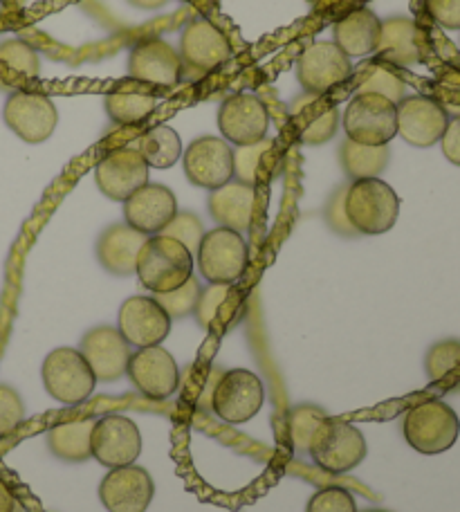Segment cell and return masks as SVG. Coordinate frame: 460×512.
Listing matches in <instances>:
<instances>
[{
	"label": "cell",
	"instance_id": "obj_17",
	"mask_svg": "<svg viewBox=\"0 0 460 512\" xmlns=\"http://www.w3.org/2000/svg\"><path fill=\"white\" fill-rule=\"evenodd\" d=\"M155 495L149 470L140 465L113 468L99 483V501L108 512H146Z\"/></svg>",
	"mask_w": 460,
	"mask_h": 512
},
{
	"label": "cell",
	"instance_id": "obj_31",
	"mask_svg": "<svg viewBox=\"0 0 460 512\" xmlns=\"http://www.w3.org/2000/svg\"><path fill=\"white\" fill-rule=\"evenodd\" d=\"M425 371L431 384L443 391H460V340H440L425 355Z\"/></svg>",
	"mask_w": 460,
	"mask_h": 512
},
{
	"label": "cell",
	"instance_id": "obj_21",
	"mask_svg": "<svg viewBox=\"0 0 460 512\" xmlns=\"http://www.w3.org/2000/svg\"><path fill=\"white\" fill-rule=\"evenodd\" d=\"M290 124L294 126V133H297L301 144L321 146L337 135L342 115L324 95L301 93L290 104Z\"/></svg>",
	"mask_w": 460,
	"mask_h": 512
},
{
	"label": "cell",
	"instance_id": "obj_37",
	"mask_svg": "<svg viewBox=\"0 0 460 512\" xmlns=\"http://www.w3.org/2000/svg\"><path fill=\"white\" fill-rule=\"evenodd\" d=\"M232 286L229 283H209L207 288L200 290L198 304L193 308V317L200 328L211 331L216 326V319L220 315V308L225 306V301L232 295Z\"/></svg>",
	"mask_w": 460,
	"mask_h": 512
},
{
	"label": "cell",
	"instance_id": "obj_24",
	"mask_svg": "<svg viewBox=\"0 0 460 512\" xmlns=\"http://www.w3.org/2000/svg\"><path fill=\"white\" fill-rule=\"evenodd\" d=\"M256 189L241 180H229L227 185L209 194L207 209L220 227L234 232H247L254 221Z\"/></svg>",
	"mask_w": 460,
	"mask_h": 512
},
{
	"label": "cell",
	"instance_id": "obj_9",
	"mask_svg": "<svg viewBox=\"0 0 460 512\" xmlns=\"http://www.w3.org/2000/svg\"><path fill=\"white\" fill-rule=\"evenodd\" d=\"M90 452L108 470L133 465L142 454L140 427L122 414L101 416L92 425Z\"/></svg>",
	"mask_w": 460,
	"mask_h": 512
},
{
	"label": "cell",
	"instance_id": "obj_16",
	"mask_svg": "<svg viewBox=\"0 0 460 512\" xmlns=\"http://www.w3.org/2000/svg\"><path fill=\"white\" fill-rule=\"evenodd\" d=\"M218 128L223 140L234 146H250L268 137L270 113L259 97L234 95L218 108Z\"/></svg>",
	"mask_w": 460,
	"mask_h": 512
},
{
	"label": "cell",
	"instance_id": "obj_42",
	"mask_svg": "<svg viewBox=\"0 0 460 512\" xmlns=\"http://www.w3.org/2000/svg\"><path fill=\"white\" fill-rule=\"evenodd\" d=\"M25 420V405L18 391L0 384V438L14 434Z\"/></svg>",
	"mask_w": 460,
	"mask_h": 512
},
{
	"label": "cell",
	"instance_id": "obj_23",
	"mask_svg": "<svg viewBox=\"0 0 460 512\" xmlns=\"http://www.w3.org/2000/svg\"><path fill=\"white\" fill-rule=\"evenodd\" d=\"M182 68L180 52L160 39L142 41L128 57V75L151 86H176L182 79Z\"/></svg>",
	"mask_w": 460,
	"mask_h": 512
},
{
	"label": "cell",
	"instance_id": "obj_18",
	"mask_svg": "<svg viewBox=\"0 0 460 512\" xmlns=\"http://www.w3.org/2000/svg\"><path fill=\"white\" fill-rule=\"evenodd\" d=\"M398 108V135L418 149H429L440 142L449 124L445 106L425 95L404 97Z\"/></svg>",
	"mask_w": 460,
	"mask_h": 512
},
{
	"label": "cell",
	"instance_id": "obj_1",
	"mask_svg": "<svg viewBox=\"0 0 460 512\" xmlns=\"http://www.w3.org/2000/svg\"><path fill=\"white\" fill-rule=\"evenodd\" d=\"M135 274L153 295L171 292L193 277V254L171 236H149L137 254Z\"/></svg>",
	"mask_w": 460,
	"mask_h": 512
},
{
	"label": "cell",
	"instance_id": "obj_44",
	"mask_svg": "<svg viewBox=\"0 0 460 512\" xmlns=\"http://www.w3.org/2000/svg\"><path fill=\"white\" fill-rule=\"evenodd\" d=\"M427 9L445 30H460V0H427Z\"/></svg>",
	"mask_w": 460,
	"mask_h": 512
},
{
	"label": "cell",
	"instance_id": "obj_25",
	"mask_svg": "<svg viewBox=\"0 0 460 512\" xmlns=\"http://www.w3.org/2000/svg\"><path fill=\"white\" fill-rule=\"evenodd\" d=\"M149 236L133 230L131 225L117 223L99 236L97 259L101 268L115 274V277H131L137 268V254Z\"/></svg>",
	"mask_w": 460,
	"mask_h": 512
},
{
	"label": "cell",
	"instance_id": "obj_32",
	"mask_svg": "<svg viewBox=\"0 0 460 512\" xmlns=\"http://www.w3.org/2000/svg\"><path fill=\"white\" fill-rule=\"evenodd\" d=\"M223 376V369L214 367V364L196 362L187 367V371H180V396L187 402L189 407L198 411L211 409V402H214V391L216 384Z\"/></svg>",
	"mask_w": 460,
	"mask_h": 512
},
{
	"label": "cell",
	"instance_id": "obj_6",
	"mask_svg": "<svg viewBox=\"0 0 460 512\" xmlns=\"http://www.w3.org/2000/svg\"><path fill=\"white\" fill-rule=\"evenodd\" d=\"M342 124L348 140L384 146L398 135V108L382 95L360 93L348 102Z\"/></svg>",
	"mask_w": 460,
	"mask_h": 512
},
{
	"label": "cell",
	"instance_id": "obj_40",
	"mask_svg": "<svg viewBox=\"0 0 460 512\" xmlns=\"http://www.w3.org/2000/svg\"><path fill=\"white\" fill-rule=\"evenodd\" d=\"M164 236H171V239L180 241L184 248H187L191 254L198 252L202 236H205V227H202V221L191 212H178L173 216V221L162 230Z\"/></svg>",
	"mask_w": 460,
	"mask_h": 512
},
{
	"label": "cell",
	"instance_id": "obj_8",
	"mask_svg": "<svg viewBox=\"0 0 460 512\" xmlns=\"http://www.w3.org/2000/svg\"><path fill=\"white\" fill-rule=\"evenodd\" d=\"M265 402L261 378L250 369H229L220 376L211 411L227 425H243L259 414Z\"/></svg>",
	"mask_w": 460,
	"mask_h": 512
},
{
	"label": "cell",
	"instance_id": "obj_43",
	"mask_svg": "<svg viewBox=\"0 0 460 512\" xmlns=\"http://www.w3.org/2000/svg\"><path fill=\"white\" fill-rule=\"evenodd\" d=\"M346 187H337L333 191V196L328 198V203L324 207V218L330 230H333L335 234L344 236V239H353V236H357V230L351 225V221H348L346 216V207H344V200H346Z\"/></svg>",
	"mask_w": 460,
	"mask_h": 512
},
{
	"label": "cell",
	"instance_id": "obj_20",
	"mask_svg": "<svg viewBox=\"0 0 460 512\" xmlns=\"http://www.w3.org/2000/svg\"><path fill=\"white\" fill-rule=\"evenodd\" d=\"M178 52L182 66L198 72H211L229 59L232 45L214 23L207 18H196L182 30Z\"/></svg>",
	"mask_w": 460,
	"mask_h": 512
},
{
	"label": "cell",
	"instance_id": "obj_36",
	"mask_svg": "<svg viewBox=\"0 0 460 512\" xmlns=\"http://www.w3.org/2000/svg\"><path fill=\"white\" fill-rule=\"evenodd\" d=\"M0 66L25 77H36L41 72V59L30 43L9 39L0 43Z\"/></svg>",
	"mask_w": 460,
	"mask_h": 512
},
{
	"label": "cell",
	"instance_id": "obj_38",
	"mask_svg": "<svg viewBox=\"0 0 460 512\" xmlns=\"http://www.w3.org/2000/svg\"><path fill=\"white\" fill-rule=\"evenodd\" d=\"M200 281L196 277H191L184 286L171 290V292H160V295H153V299L164 308L171 319H182L193 315V308L198 304L200 297Z\"/></svg>",
	"mask_w": 460,
	"mask_h": 512
},
{
	"label": "cell",
	"instance_id": "obj_47",
	"mask_svg": "<svg viewBox=\"0 0 460 512\" xmlns=\"http://www.w3.org/2000/svg\"><path fill=\"white\" fill-rule=\"evenodd\" d=\"M133 7H140V9H158L162 5H167L169 0H128Z\"/></svg>",
	"mask_w": 460,
	"mask_h": 512
},
{
	"label": "cell",
	"instance_id": "obj_27",
	"mask_svg": "<svg viewBox=\"0 0 460 512\" xmlns=\"http://www.w3.org/2000/svg\"><path fill=\"white\" fill-rule=\"evenodd\" d=\"M375 52L384 61H391L395 66H413L420 61L418 48V25L407 16H391L382 21L380 41Z\"/></svg>",
	"mask_w": 460,
	"mask_h": 512
},
{
	"label": "cell",
	"instance_id": "obj_45",
	"mask_svg": "<svg viewBox=\"0 0 460 512\" xmlns=\"http://www.w3.org/2000/svg\"><path fill=\"white\" fill-rule=\"evenodd\" d=\"M440 146H443L445 158L460 167V117L449 120L443 137H440Z\"/></svg>",
	"mask_w": 460,
	"mask_h": 512
},
{
	"label": "cell",
	"instance_id": "obj_28",
	"mask_svg": "<svg viewBox=\"0 0 460 512\" xmlns=\"http://www.w3.org/2000/svg\"><path fill=\"white\" fill-rule=\"evenodd\" d=\"M95 420H70V423H59L48 429L45 441H48L50 452L57 459L66 463H84L92 459L90 452V434Z\"/></svg>",
	"mask_w": 460,
	"mask_h": 512
},
{
	"label": "cell",
	"instance_id": "obj_10",
	"mask_svg": "<svg viewBox=\"0 0 460 512\" xmlns=\"http://www.w3.org/2000/svg\"><path fill=\"white\" fill-rule=\"evenodd\" d=\"M184 176L191 185L214 191L234 180V149L223 137H198L182 151Z\"/></svg>",
	"mask_w": 460,
	"mask_h": 512
},
{
	"label": "cell",
	"instance_id": "obj_2",
	"mask_svg": "<svg viewBox=\"0 0 460 512\" xmlns=\"http://www.w3.org/2000/svg\"><path fill=\"white\" fill-rule=\"evenodd\" d=\"M344 207L348 221L364 236L391 232L400 216L398 194L380 178L348 182Z\"/></svg>",
	"mask_w": 460,
	"mask_h": 512
},
{
	"label": "cell",
	"instance_id": "obj_33",
	"mask_svg": "<svg viewBox=\"0 0 460 512\" xmlns=\"http://www.w3.org/2000/svg\"><path fill=\"white\" fill-rule=\"evenodd\" d=\"M155 97L135 90H113L104 99L106 115L119 126H137L155 111Z\"/></svg>",
	"mask_w": 460,
	"mask_h": 512
},
{
	"label": "cell",
	"instance_id": "obj_22",
	"mask_svg": "<svg viewBox=\"0 0 460 512\" xmlns=\"http://www.w3.org/2000/svg\"><path fill=\"white\" fill-rule=\"evenodd\" d=\"M178 214L176 194L164 185H144L124 203V223L146 236L162 234Z\"/></svg>",
	"mask_w": 460,
	"mask_h": 512
},
{
	"label": "cell",
	"instance_id": "obj_5",
	"mask_svg": "<svg viewBox=\"0 0 460 512\" xmlns=\"http://www.w3.org/2000/svg\"><path fill=\"white\" fill-rule=\"evenodd\" d=\"M41 376L50 398L66 407L86 402L97 387L95 373H92L84 355L79 349H68V346L48 353V358L43 360Z\"/></svg>",
	"mask_w": 460,
	"mask_h": 512
},
{
	"label": "cell",
	"instance_id": "obj_35",
	"mask_svg": "<svg viewBox=\"0 0 460 512\" xmlns=\"http://www.w3.org/2000/svg\"><path fill=\"white\" fill-rule=\"evenodd\" d=\"M360 93L382 95L389 102L400 104L407 97V84L391 68H386L384 63H368V66L362 68L360 86H357L355 95Z\"/></svg>",
	"mask_w": 460,
	"mask_h": 512
},
{
	"label": "cell",
	"instance_id": "obj_34",
	"mask_svg": "<svg viewBox=\"0 0 460 512\" xmlns=\"http://www.w3.org/2000/svg\"><path fill=\"white\" fill-rule=\"evenodd\" d=\"M328 418V411L319 405H297L290 409L288 418H285V434H288V443L297 454H308V447L312 436H315L317 427Z\"/></svg>",
	"mask_w": 460,
	"mask_h": 512
},
{
	"label": "cell",
	"instance_id": "obj_48",
	"mask_svg": "<svg viewBox=\"0 0 460 512\" xmlns=\"http://www.w3.org/2000/svg\"><path fill=\"white\" fill-rule=\"evenodd\" d=\"M362 512H391V510H384V508H368V510H362Z\"/></svg>",
	"mask_w": 460,
	"mask_h": 512
},
{
	"label": "cell",
	"instance_id": "obj_15",
	"mask_svg": "<svg viewBox=\"0 0 460 512\" xmlns=\"http://www.w3.org/2000/svg\"><path fill=\"white\" fill-rule=\"evenodd\" d=\"M173 319L153 297H128L117 317V331L135 349L160 346L171 333Z\"/></svg>",
	"mask_w": 460,
	"mask_h": 512
},
{
	"label": "cell",
	"instance_id": "obj_11",
	"mask_svg": "<svg viewBox=\"0 0 460 512\" xmlns=\"http://www.w3.org/2000/svg\"><path fill=\"white\" fill-rule=\"evenodd\" d=\"M3 120L9 131H14L23 142L41 144L50 140L57 128L59 111L50 97L16 90L3 106Z\"/></svg>",
	"mask_w": 460,
	"mask_h": 512
},
{
	"label": "cell",
	"instance_id": "obj_39",
	"mask_svg": "<svg viewBox=\"0 0 460 512\" xmlns=\"http://www.w3.org/2000/svg\"><path fill=\"white\" fill-rule=\"evenodd\" d=\"M272 149V140H265L250 144V146H236L234 149V180L254 185L256 176H259V167L263 155Z\"/></svg>",
	"mask_w": 460,
	"mask_h": 512
},
{
	"label": "cell",
	"instance_id": "obj_4",
	"mask_svg": "<svg viewBox=\"0 0 460 512\" xmlns=\"http://www.w3.org/2000/svg\"><path fill=\"white\" fill-rule=\"evenodd\" d=\"M366 438L351 423L326 418L312 436L308 456L319 470L330 474H344L355 470L366 459Z\"/></svg>",
	"mask_w": 460,
	"mask_h": 512
},
{
	"label": "cell",
	"instance_id": "obj_12",
	"mask_svg": "<svg viewBox=\"0 0 460 512\" xmlns=\"http://www.w3.org/2000/svg\"><path fill=\"white\" fill-rule=\"evenodd\" d=\"M351 77V57L339 50L333 41L312 43L306 52H301L297 61V79L303 93L326 95L328 90L344 84Z\"/></svg>",
	"mask_w": 460,
	"mask_h": 512
},
{
	"label": "cell",
	"instance_id": "obj_14",
	"mask_svg": "<svg viewBox=\"0 0 460 512\" xmlns=\"http://www.w3.org/2000/svg\"><path fill=\"white\" fill-rule=\"evenodd\" d=\"M149 164L135 146L110 151L104 160L97 162L95 182L99 191L110 200L126 203L137 189L149 185Z\"/></svg>",
	"mask_w": 460,
	"mask_h": 512
},
{
	"label": "cell",
	"instance_id": "obj_7",
	"mask_svg": "<svg viewBox=\"0 0 460 512\" xmlns=\"http://www.w3.org/2000/svg\"><path fill=\"white\" fill-rule=\"evenodd\" d=\"M247 259H250V254H247L243 234L227 230V227L205 232L196 252L202 277L209 283H229V286H234L243 277Z\"/></svg>",
	"mask_w": 460,
	"mask_h": 512
},
{
	"label": "cell",
	"instance_id": "obj_26",
	"mask_svg": "<svg viewBox=\"0 0 460 512\" xmlns=\"http://www.w3.org/2000/svg\"><path fill=\"white\" fill-rule=\"evenodd\" d=\"M382 21L373 9L360 7L348 12L344 18H339L333 27L335 45L348 57H366L373 54L380 41Z\"/></svg>",
	"mask_w": 460,
	"mask_h": 512
},
{
	"label": "cell",
	"instance_id": "obj_41",
	"mask_svg": "<svg viewBox=\"0 0 460 512\" xmlns=\"http://www.w3.org/2000/svg\"><path fill=\"white\" fill-rule=\"evenodd\" d=\"M306 512H360L355 504V497L351 492L339 488V486H328L317 490L315 495L310 497Z\"/></svg>",
	"mask_w": 460,
	"mask_h": 512
},
{
	"label": "cell",
	"instance_id": "obj_30",
	"mask_svg": "<svg viewBox=\"0 0 460 512\" xmlns=\"http://www.w3.org/2000/svg\"><path fill=\"white\" fill-rule=\"evenodd\" d=\"M135 149L142 153L146 164L153 169H169L182 158V140L176 128L158 124L140 135Z\"/></svg>",
	"mask_w": 460,
	"mask_h": 512
},
{
	"label": "cell",
	"instance_id": "obj_3",
	"mask_svg": "<svg viewBox=\"0 0 460 512\" xmlns=\"http://www.w3.org/2000/svg\"><path fill=\"white\" fill-rule=\"evenodd\" d=\"M402 434L416 452L436 456L456 445L460 418L445 400H422L404 414Z\"/></svg>",
	"mask_w": 460,
	"mask_h": 512
},
{
	"label": "cell",
	"instance_id": "obj_19",
	"mask_svg": "<svg viewBox=\"0 0 460 512\" xmlns=\"http://www.w3.org/2000/svg\"><path fill=\"white\" fill-rule=\"evenodd\" d=\"M79 351L90 364L97 382H117L126 376L131 344L113 326H97L81 337Z\"/></svg>",
	"mask_w": 460,
	"mask_h": 512
},
{
	"label": "cell",
	"instance_id": "obj_29",
	"mask_svg": "<svg viewBox=\"0 0 460 512\" xmlns=\"http://www.w3.org/2000/svg\"><path fill=\"white\" fill-rule=\"evenodd\" d=\"M391 151L389 144L384 146H368L357 144L353 140H346L339 144V164L346 173L348 180H366V178H380L382 171L389 167Z\"/></svg>",
	"mask_w": 460,
	"mask_h": 512
},
{
	"label": "cell",
	"instance_id": "obj_46",
	"mask_svg": "<svg viewBox=\"0 0 460 512\" xmlns=\"http://www.w3.org/2000/svg\"><path fill=\"white\" fill-rule=\"evenodd\" d=\"M16 510V497L9 490L7 483L0 479V512H14Z\"/></svg>",
	"mask_w": 460,
	"mask_h": 512
},
{
	"label": "cell",
	"instance_id": "obj_13",
	"mask_svg": "<svg viewBox=\"0 0 460 512\" xmlns=\"http://www.w3.org/2000/svg\"><path fill=\"white\" fill-rule=\"evenodd\" d=\"M126 376L137 391L153 400H167L180 387L178 362L162 346L137 349L128 360Z\"/></svg>",
	"mask_w": 460,
	"mask_h": 512
}]
</instances>
